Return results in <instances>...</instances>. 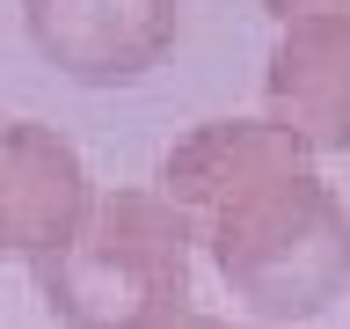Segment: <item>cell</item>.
Returning a JSON list of instances; mask_svg holds the SVG:
<instances>
[{"mask_svg":"<svg viewBox=\"0 0 350 329\" xmlns=\"http://www.w3.org/2000/svg\"><path fill=\"white\" fill-rule=\"evenodd\" d=\"M161 183L262 315H321L350 285V212L306 175V139L284 125H204L161 161Z\"/></svg>","mask_w":350,"mask_h":329,"instance_id":"1","label":"cell"},{"mask_svg":"<svg viewBox=\"0 0 350 329\" xmlns=\"http://www.w3.org/2000/svg\"><path fill=\"white\" fill-rule=\"evenodd\" d=\"M37 285L73 329H168L190 300V212L175 197L117 191L66 256L37 263Z\"/></svg>","mask_w":350,"mask_h":329,"instance_id":"2","label":"cell"},{"mask_svg":"<svg viewBox=\"0 0 350 329\" xmlns=\"http://www.w3.org/2000/svg\"><path fill=\"white\" fill-rule=\"evenodd\" d=\"M29 37L73 81H139L175 44V0H22Z\"/></svg>","mask_w":350,"mask_h":329,"instance_id":"3","label":"cell"},{"mask_svg":"<svg viewBox=\"0 0 350 329\" xmlns=\"http://www.w3.org/2000/svg\"><path fill=\"white\" fill-rule=\"evenodd\" d=\"M0 227H8V249H15L29 271L51 256H66L81 227L95 219L88 205V175L73 161V147H59L51 132L37 125H8V147H0Z\"/></svg>","mask_w":350,"mask_h":329,"instance_id":"4","label":"cell"},{"mask_svg":"<svg viewBox=\"0 0 350 329\" xmlns=\"http://www.w3.org/2000/svg\"><path fill=\"white\" fill-rule=\"evenodd\" d=\"M270 110L306 147H350V15L284 22V44L270 59Z\"/></svg>","mask_w":350,"mask_h":329,"instance_id":"5","label":"cell"},{"mask_svg":"<svg viewBox=\"0 0 350 329\" xmlns=\"http://www.w3.org/2000/svg\"><path fill=\"white\" fill-rule=\"evenodd\" d=\"M278 22H306V15H350V0H262Z\"/></svg>","mask_w":350,"mask_h":329,"instance_id":"6","label":"cell"},{"mask_svg":"<svg viewBox=\"0 0 350 329\" xmlns=\"http://www.w3.org/2000/svg\"><path fill=\"white\" fill-rule=\"evenodd\" d=\"M168 329H226V322H204V315H183V322H168Z\"/></svg>","mask_w":350,"mask_h":329,"instance_id":"7","label":"cell"}]
</instances>
